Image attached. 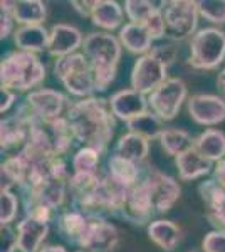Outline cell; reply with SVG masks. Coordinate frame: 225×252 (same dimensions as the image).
<instances>
[{
    "mask_svg": "<svg viewBox=\"0 0 225 252\" xmlns=\"http://www.w3.org/2000/svg\"><path fill=\"white\" fill-rule=\"evenodd\" d=\"M145 182L150 189L151 202H153V209L157 214H165L177 204L180 198V185L173 177L166 173H161L158 170H146Z\"/></svg>",
    "mask_w": 225,
    "mask_h": 252,
    "instance_id": "cell-11",
    "label": "cell"
},
{
    "mask_svg": "<svg viewBox=\"0 0 225 252\" xmlns=\"http://www.w3.org/2000/svg\"><path fill=\"white\" fill-rule=\"evenodd\" d=\"M185 99L187 84L180 78H168L148 94V106L161 121H171L177 118Z\"/></svg>",
    "mask_w": 225,
    "mask_h": 252,
    "instance_id": "cell-8",
    "label": "cell"
},
{
    "mask_svg": "<svg viewBox=\"0 0 225 252\" xmlns=\"http://www.w3.org/2000/svg\"><path fill=\"white\" fill-rule=\"evenodd\" d=\"M49 35L51 31L44 26H22L14 32V42L19 51L37 54L49 47Z\"/></svg>",
    "mask_w": 225,
    "mask_h": 252,
    "instance_id": "cell-19",
    "label": "cell"
},
{
    "mask_svg": "<svg viewBox=\"0 0 225 252\" xmlns=\"http://www.w3.org/2000/svg\"><path fill=\"white\" fill-rule=\"evenodd\" d=\"M141 26L146 27V31L150 32V35H151V39H153V40L161 39L163 35L166 34L165 19H163V9L155 10L153 14H151L150 17L145 20V24H141Z\"/></svg>",
    "mask_w": 225,
    "mask_h": 252,
    "instance_id": "cell-35",
    "label": "cell"
},
{
    "mask_svg": "<svg viewBox=\"0 0 225 252\" xmlns=\"http://www.w3.org/2000/svg\"><path fill=\"white\" fill-rule=\"evenodd\" d=\"M89 217L86 214H83L81 210H67V212L61 214L57 217V230L63 234V237H66L69 242L77 246L81 235L86 230Z\"/></svg>",
    "mask_w": 225,
    "mask_h": 252,
    "instance_id": "cell-27",
    "label": "cell"
},
{
    "mask_svg": "<svg viewBox=\"0 0 225 252\" xmlns=\"http://www.w3.org/2000/svg\"><path fill=\"white\" fill-rule=\"evenodd\" d=\"M109 108H111L113 115L118 120L123 121H129L133 118L143 115V113L148 111V99L145 97V94L134 91L131 88L120 89V91L113 93L109 96Z\"/></svg>",
    "mask_w": 225,
    "mask_h": 252,
    "instance_id": "cell-15",
    "label": "cell"
},
{
    "mask_svg": "<svg viewBox=\"0 0 225 252\" xmlns=\"http://www.w3.org/2000/svg\"><path fill=\"white\" fill-rule=\"evenodd\" d=\"M126 128L131 133L145 136L146 140H158L165 129H163V121L151 111H146L143 115L126 121Z\"/></svg>",
    "mask_w": 225,
    "mask_h": 252,
    "instance_id": "cell-29",
    "label": "cell"
},
{
    "mask_svg": "<svg viewBox=\"0 0 225 252\" xmlns=\"http://www.w3.org/2000/svg\"><path fill=\"white\" fill-rule=\"evenodd\" d=\"M54 74L72 96L86 99L96 91L91 64L83 52L56 59Z\"/></svg>",
    "mask_w": 225,
    "mask_h": 252,
    "instance_id": "cell-4",
    "label": "cell"
},
{
    "mask_svg": "<svg viewBox=\"0 0 225 252\" xmlns=\"http://www.w3.org/2000/svg\"><path fill=\"white\" fill-rule=\"evenodd\" d=\"M76 252H91V251H88V249H77Z\"/></svg>",
    "mask_w": 225,
    "mask_h": 252,
    "instance_id": "cell-46",
    "label": "cell"
},
{
    "mask_svg": "<svg viewBox=\"0 0 225 252\" xmlns=\"http://www.w3.org/2000/svg\"><path fill=\"white\" fill-rule=\"evenodd\" d=\"M193 146L207 160L219 163L225 158V135L220 129L208 128L193 140Z\"/></svg>",
    "mask_w": 225,
    "mask_h": 252,
    "instance_id": "cell-22",
    "label": "cell"
},
{
    "mask_svg": "<svg viewBox=\"0 0 225 252\" xmlns=\"http://www.w3.org/2000/svg\"><path fill=\"white\" fill-rule=\"evenodd\" d=\"M193 140L190 133H187L185 129H178V128H170L160 135L158 141L161 145V148L168 153L170 157L177 158L178 155L185 153L187 150H190L193 146Z\"/></svg>",
    "mask_w": 225,
    "mask_h": 252,
    "instance_id": "cell-28",
    "label": "cell"
},
{
    "mask_svg": "<svg viewBox=\"0 0 225 252\" xmlns=\"http://www.w3.org/2000/svg\"><path fill=\"white\" fill-rule=\"evenodd\" d=\"M49 234V223L34 217H26L17 223L19 252H39Z\"/></svg>",
    "mask_w": 225,
    "mask_h": 252,
    "instance_id": "cell-16",
    "label": "cell"
},
{
    "mask_svg": "<svg viewBox=\"0 0 225 252\" xmlns=\"http://www.w3.org/2000/svg\"><path fill=\"white\" fill-rule=\"evenodd\" d=\"M148 237L163 251L171 252L180 244L182 230L171 220H153L148 225Z\"/></svg>",
    "mask_w": 225,
    "mask_h": 252,
    "instance_id": "cell-23",
    "label": "cell"
},
{
    "mask_svg": "<svg viewBox=\"0 0 225 252\" xmlns=\"http://www.w3.org/2000/svg\"><path fill=\"white\" fill-rule=\"evenodd\" d=\"M203 252H225V232L212 230L203 237L202 242Z\"/></svg>",
    "mask_w": 225,
    "mask_h": 252,
    "instance_id": "cell-37",
    "label": "cell"
},
{
    "mask_svg": "<svg viewBox=\"0 0 225 252\" xmlns=\"http://www.w3.org/2000/svg\"><path fill=\"white\" fill-rule=\"evenodd\" d=\"M2 104H0V111H2V115L3 113H7L10 109V106L14 104V101H15V93L14 91H10V89H5V88H2Z\"/></svg>",
    "mask_w": 225,
    "mask_h": 252,
    "instance_id": "cell-42",
    "label": "cell"
},
{
    "mask_svg": "<svg viewBox=\"0 0 225 252\" xmlns=\"http://www.w3.org/2000/svg\"><path fill=\"white\" fill-rule=\"evenodd\" d=\"M114 153L133 161V163L141 165L150 153V140H146L141 135H136V133L128 131L126 135L120 136L116 146H114Z\"/></svg>",
    "mask_w": 225,
    "mask_h": 252,
    "instance_id": "cell-21",
    "label": "cell"
},
{
    "mask_svg": "<svg viewBox=\"0 0 225 252\" xmlns=\"http://www.w3.org/2000/svg\"><path fill=\"white\" fill-rule=\"evenodd\" d=\"M0 222L2 225H10L14 222L19 209V198L15 197L10 190H2L0 192Z\"/></svg>",
    "mask_w": 225,
    "mask_h": 252,
    "instance_id": "cell-34",
    "label": "cell"
},
{
    "mask_svg": "<svg viewBox=\"0 0 225 252\" xmlns=\"http://www.w3.org/2000/svg\"><path fill=\"white\" fill-rule=\"evenodd\" d=\"M198 193L203 204L207 205V212H215L225 205V189L215 178H208L198 185Z\"/></svg>",
    "mask_w": 225,
    "mask_h": 252,
    "instance_id": "cell-30",
    "label": "cell"
},
{
    "mask_svg": "<svg viewBox=\"0 0 225 252\" xmlns=\"http://www.w3.org/2000/svg\"><path fill=\"white\" fill-rule=\"evenodd\" d=\"M0 235H2V252L19 251L17 249V230H14L10 225H2Z\"/></svg>",
    "mask_w": 225,
    "mask_h": 252,
    "instance_id": "cell-39",
    "label": "cell"
},
{
    "mask_svg": "<svg viewBox=\"0 0 225 252\" xmlns=\"http://www.w3.org/2000/svg\"><path fill=\"white\" fill-rule=\"evenodd\" d=\"M91 22L106 31H114L123 22V7L114 0H97L91 12Z\"/></svg>",
    "mask_w": 225,
    "mask_h": 252,
    "instance_id": "cell-25",
    "label": "cell"
},
{
    "mask_svg": "<svg viewBox=\"0 0 225 252\" xmlns=\"http://www.w3.org/2000/svg\"><path fill=\"white\" fill-rule=\"evenodd\" d=\"M198 14L212 24H225V0H202Z\"/></svg>",
    "mask_w": 225,
    "mask_h": 252,
    "instance_id": "cell-33",
    "label": "cell"
},
{
    "mask_svg": "<svg viewBox=\"0 0 225 252\" xmlns=\"http://www.w3.org/2000/svg\"><path fill=\"white\" fill-rule=\"evenodd\" d=\"M198 3L190 0H171L163 7V19L166 26V37L182 42L193 37L198 26Z\"/></svg>",
    "mask_w": 225,
    "mask_h": 252,
    "instance_id": "cell-6",
    "label": "cell"
},
{
    "mask_svg": "<svg viewBox=\"0 0 225 252\" xmlns=\"http://www.w3.org/2000/svg\"><path fill=\"white\" fill-rule=\"evenodd\" d=\"M207 219H208V222L214 225L215 230L225 232V205L222 209L215 210V212H207Z\"/></svg>",
    "mask_w": 225,
    "mask_h": 252,
    "instance_id": "cell-40",
    "label": "cell"
},
{
    "mask_svg": "<svg viewBox=\"0 0 225 252\" xmlns=\"http://www.w3.org/2000/svg\"><path fill=\"white\" fill-rule=\"evenodd\" d=\"M108 173L125 187H133L141 180L140 165L133 163V161L126 160L116 153H113L108 160Z\"/></svg>",
    "mask_w": 225,
    "mask_h": 252,
    "instance_id": "cell-26",
    "label": "cell"
},
{
    "mask_svg": "<svg viewBox=\"0 0 225 252\" xmlns=\"http://www.w3.org/2000/svg\"><path fill=\"white\" fill-rule=\"evenodd\" d=\"M225 61V32L217 27H203L190 39L188 66L202 71L217 69Z\"/></svg>",
    "mask_w": 225,
    "mask_h": 252,
    "instance_id": "cell-5",
    "label": "cell"
},
{
    "mask_svg": "<svg viewBox=\"0 0 225 252\" xmlns=\"http://www.w3.org/2000/svg\"><path fill=\"white\" fill-rule=\"evenodd\" d=\"M69 104L71 103H67V97L61 91L40 88L29 93L24 104H20L19 109L29 120L54 121L63 116L64 108L69 106Z\"/></svg>",
    "mask_w": 225,
    "mask_h": 252,
    "instance_id": "cell-7",
    "label": "cell"
},
{
    "mask_svg": "<svg viewBox=\"0 0 225 252\" xmlns=\"http://www.w3.org/2000/svg\"><path fill=\"white\" fill-rule=\"evenodd\" d=\"M94 3L96 2H77V0H74V2H71V5L74 7V10L81 15V17H91Z\"/></svg>",
    "mask_w": 225,
    "mask_h": 252,
    "instance_id": "cell-41",
    "label": "cell"
},
{
    "mask_svg": "<svg viewBox=\"0 0 225 252\" xmlns=\"http://www.w3.org/2000/svg\"><path fill=\"white\" fill-rule=\"evenodd\" d=\"M15 20L12 17V2L0 3V39H7L14 31Z\"/></svg>",
    "mask_w": 225,
    "mask_h": 252,
    "instance_id": "cell-36",
    "label": "cell"
},
{
    "mask_svg": "<svg viewBox=\"0 0 225 252\" xmlns=\"http://www.w3.org/2000/svg\"><path fill=\"white\" fill-rule=\"evenodd\" d=\"M214 178L225 189V158L220 160L214 168Z\"/></svg>",
    "mask_w": 225,
    "mask_h": 252,
    "instance_id": "cell-43",
    "label": "cell"
},
{
    "mask_svg": "<svg viewBox=\"0 0 225 252\" xmlns=\"http://www.w3.org/2000/svg\"><path fill=\"white\" fill-rule=\"evenodd\" d=\"M83 34L77 27L71 24H54L51 27L49 35L47 52L54 58H66V56L76 54L79 47H83Z\"/></svg>",
    "mask_w": 225,
    "mask_h": 252,
    "instance_id": "cell-14",
    "label": "cell"
},
{
    "mask_svg": "<svg viewBox=\"0 0 225 252\" xmlns=\"http://www.w3.org/2000/svg\"><path fill=\"white\" fill-rule=\"evenodd\" d=\"M12 17L22 26H42L47 17L46 3L40 0H19L12 2Z\"/></svg>",
    "mask_w": 225,
    "mask_h": 252,
    "instance_id": "cell-24",
    "label": "cell"
},
{
    "mask_svg": "<svg viewBox=\"0 0 225 252\" xmlns=\"http://www.w3.org/2000/svg\"><path fill=\"white\" fill-rule=\"evenodd\" d=\"M121 42L109 32H91L84 37L83 54L89 61L96 91H104L116 78Z\"/></svg>",
    "mask_w": 225,
    "mask_h": 252,
    "instance_id": "cell-2",
    "label": "cell"
},
{
    "mask_svg": "<svg viewBox=\"0 0 225 252\" xmlns=\"http://www.w3.org/2000/svg\"><path fill=\"white\" fill-rule=\"evenodd\" d=\"M165 2H148V0H126L125 14L133 24H145V20L155 10L163 9Z\"/></svg>",
    "mask_w": 225,
    "mask_h": 252,
    "instance_id": "cell-31",
    "label": "cell"
},
{
    "mask_svg": "<svg viewBox=\"0 0 225 252\" xmlns=\"http://www.w3.org/2000/svg\"><path fill=\"white\" fill-rule=\"evenodd\" d=\"M120 42L121 46L126 49L131 54H143L145 56L146 52L151 51V39L150 32L146 31L145 26L141 24H133L128 22L120 29Z\"/></svg>",
    "mask_w": 225,
    "mask_h": 252,
    "instance_id": "cell-20",
    "label": "cell"
},
{
    "mask_svg": "<svg viewBox=\"0 0 225 252\" xmlns=\"http://www.w3.org/2000/svg\"><path fill=\"white\" fill-rule=\"evenodd\" d=\"M46 79V66L37 54L12 51L0 63V83L10 91H27Z\"/></svg>",
    "mask_w": 225,
    "mask_h": 252,
    "instance_id": "cell-3",
    "label": "cell"
},
{
    "mask_svg": "<svg viewBox=\"0 0 225 252\" xmlns=\"http://www.w3.org/2000/svg\"><path fill=\"white\" fill-rule=\"evenodd\" d=\"M168 67L151 52L138 58L131 69V89L141 93V94H151L160 84L168 79Z\"/></svg>",
    "mask_w": 225,
    "mask_h": 252,
    "instance_id": "cell-10",
    "label": "cell"
},
{
    "mask_svg": "<svg viewBox=\"0 0 225 252\" xmlns=\"http://www.w3.org/2000/svg\"><path fill=\"white\" fill-rule=\"evenodd\" d=\"M88 225L77 242V247L91 252H113L120 241L118 229L111 222L106 220L104 215H88Z\"/></svg>",
    "mask_w": 225,
    "mask_h": 252,
    "instance_id": "cell-9",
    "label": "cell"
},
{
    "mask_svg": "<svg viewBox=\"0 0 225 252\" xmlns=\"http://www.w3.org/2000/svg\"><path fill=\"white\" fill-rule=\"evenodd\" d=\"M39 252H67V249L63 246H54L52 244V246H44Z\"/></svg>",
    "mask_w": 225,
    "mask_h": 252,
    "instance_id": "cell-45",
    "label": "cell"
},
{
    "mask_svg": "<svg viewBox=\"0 0 225 252\" xmlns=\"http://www.w3.org/2000/svg\"><path fill=\"white\" fill-rule=\"evenodd\" d=\"M217 88H219V91L225 96V67L219 72V76H217Z\"/></svg>",
    "mask_w": 225,
    "mask_h": 252,
    "instance_id": "cell-44",
    "label": "cell"
},
{
    "mask_svg": "<svg viewBox=\"0 0 225 252\" xmlns=\"http://www.w3.org/2000/svg\"><path fill=\"white\" fill-rule=\"evenodd\" d=\"M153 212L155 209L153 202H151L150 189L146 185L145 178H141L136 185L129 187L120 217L134 223V225H145L146 222H150Z\"/></svg>",
    "mask_w": 225,
    "mask_h": 252,
    "instance_id": "cell-12",
    "label": "cell"
},
{
    "mask_svg": "<svg viewBox=\"0 0 225 252\" xmlns=\"http://www.w3.org/2000/svg\"><path fill=\"white\" fill-rule=\"evenodd\" d=\"M150 52L155 56V58H158L160 61H161L166 67H170L171 64L175 63V59H177V47H175L173 44H170V42L153 46Z\"/></svg>",
    "mask_w": 225,
    "mask_h": 252,
    "instance_id": "cell-38",
    "label": "cell"
},
{
    "mask_svg": "<svg viewBox=\"0 0 225 252\" xmlns=\"http://www.w3.org/2000/svg\"><path fill=\"white\" fill-rule=\"evenodd\" d=\"M66 120L74 140L101 155L106 153L116 128V116L113 115L108 99L91 96L71 103L66 109Z\"/></svg>",
    "mask_w": 225,
    "mask_h": 252,
    "instance_id": "cell-1",
    "label": "cell"
},
{
    "mask_svg": "<svg viewBox=\"0 0 225 252\" xmlns=\"http://www.w3.org/2000/svg\"><path fill=\"white\" fill-rule=\"evenodd\" d=\"M192 252H195V251H192Z\"/></svg>",
    "mask_w": 225,
    "mask_h": 252,
    "instance_id": "cell-47",
    "label": "cell"
},
{
    "mask_svg": "<svg viewBox=\"0 0 225 252\" xmlns=\"http://www.w3.org/2000/svg\"><path fill=\"white\" fill-rule=\"evenodd\" d=\"M187 111L198 125H219L225 120V99L214 94H193L187 101Z\"/></svg>",
    "mask_w": 225,
    "mask_h": 252,
    "instance_id": "cell-13",
    "label": "cell"
},
{
    "mask_svg": "<svg viewBox=\"0 0 225 252\" xmlns=\"http://www.w3.org/2000/svg\"><path fill=\"white\" fill-rule=\"evenodd\" d=\"M175 165H177L180 180L183 182L202 178L210 173L212 168H215L214 161L207 160L205 157L200 155V152L195 146H192L190 150H187L185 153L175 158Z\"/></svg>",
    "mask_w": 225,
    "mask_h": 252,
    "instance_id": "cell-18",
    "label": "cell"
},
{
    "mask_svg": "<svg viewBox=\"0 0 225 252\" xmlns=\"http://www.w3.org/2000/svg\"><path fill=\"white\" fill-rule=\"evenodd\" d=\"M0 128H2L0 129V146H2V150H12V148L22 150L26 146L31 123H29L27 116L19 108L12 116L2 120Z\"/></svg>",
    "mask_w": 225,
    "mask_h": 252,
    "instance_id": "cell-17",
    "label": "cell"
},
{
    "mask_svg": "<svg viewBox=\"0 0 225 252\" xmlns=\"http://www.w3.org/2000/svg\"><path fill=\"white\" fill-rule=\"evenodd\" d=\"M99 158L101 153L96 150L89 148V146H83L81 150H77L74 158H72V168L74 173H96L99 172Z\"/></svg>",
    "mask_w": 225,
    "mask_h": 252,
    "instance_id": "cell-32",
    "label": "cell"
}]
</instances>
